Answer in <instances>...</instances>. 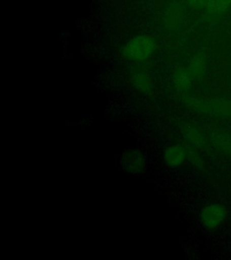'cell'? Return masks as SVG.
Listing matches in <instances>:
<instances>
[{"label": "cell", "instance_id": "obj_1", "mask_svg": "<svg viewBox=\"0 0 231 260\" xmlns=\"http://www.w3.org/2000/svg\"><path fill=\"white\" fill-rule=\"evenodd\" d=\"M155 47L154 40L146 36L135 37L123 48V54L130 60L143 61L153 53Z\"/></svg>", "mask_w": 231, "mask_h": 260}, {"label": "cell", "instance_id": "obj_2", "mask_svg": "<svg viewBox=\"0 0 231 260\" xmlns=\"http://www.w3.org/2000/svg\"><path fill=\"white\" fill-rule=\"evenodd\" d=\"M122 169L127 173L128 175H142L146 170V161L145 155L142 152L138 149H127L122 154L121 159Z\"/></svg>", "mask_w": 231, "mask_h": 260}, {"label": "cell", "instance_id": "obj_3", "mask_svg": "<svg viewBox=\"0 0 231 260\" xmlns=\"http://www.w3.org/2000/svg\"><path fill=\"white\" fill-rule=\"evenodd\" d=\"M227 216L226 208L219 203H211L203 208L200 214L201 222L208 230H214L222 224Z\"/></svg>", "mask_w": 231, "mask_h": 260}, {"label": "cell", "instance_id": "obj_4", "mask_svg": "<svg viewBox=\"0 0 231 260\" xmlns=\"http://www.w3.org/2000/svg\"><path fill=\"white\" fill-rule=\"evenodd\" d=\"M187 158L186 148L180 145L168 146L163 152V160L172 168L181 167Z\"/></svg>", "mask_w": 231, "mask_h": 260}, {"label": "cell", "instance_id": "obj_5", "mask_svg": "<svg viewBox=\"0 0 231 260\" xmlns=\"http://www.w3.org/2000/svg\"><path fill=\"white\" fill-rule=\"evenodd\" d=\"M210 114L221 118H231V100L216 99L209 102Z\"/></svg>", "mask_w": 231, "mask_h": 260}, {"label": "cell", "instance_id": "obj_6", "mask_svg": "<svg viewBox=\"0 0 231 260\" xmlns=\"http://www.w3.org/2000/svg\"><path fill=\"white\" fill-rule=\"evenodd\" d=\"M206 69H207L206 58L202 53H198L191 59L188 70L193 79H201L206 73Z\"/></svg>", "mask_w": 231, "mask_h": 260}, {"label": "cell", "instance_id": "obj_7", "mask_svg": "<svg viewBox=\"0 0 231 260\" xmlns=\"http://www.w3.org/2000/svg\"><path fill=\"white\" fill-rule=\"evenodd\" d=\"M183 132H184V136L187 138V140L196 147L204 148L207 146V139L204 137V135L195 126H185Z\"/></svg>", "mask_w": 231, "mask_h": 260}, {"label": "cell", "instance_id": "obj_8", "mask_svg": "<svg viewBox=\"0 0 231 260\" xmlns=\"http://www.w3.org/2000/svg\"><path fill=\"white\" fill-rule=\"evenodd\" d=\"M192 76L189 70L179 69L174 75V82L176 88L181 90H187L191 85Z\"/></svg>", "mask_w": 231, "mask_h": 260}, {"label": "cell", "instance_id": "obj_9", "mask_svg": "<svg viewBox=\"0 0 231 260\" xmlns=\"http://www.w3.org/2000/svg\"><path fill=\"white\" fill-rule=\"evenodd\" d=\"M213 145L231 156V138L223 133H214L211 136Z\"/></svg>", "mask_w": 231, "mask_h": 260}, {"label": "cell", "instance_id": "obj_10", "mask_svg": "<svg viewBox=\"0 0 231 260\" xmlns=\"http://www.w3.org/2000/svg\"><path fill=\"white\" fill-rule=\"evenodd\" d=\"M133 85L143 93H148L152 89V82L150 78L146 73H138L132 77Z\"/></svg>", "mask_w": 231, "mask_h": 260}, {"label": "cell", "instance_id": "obj_11", "mask_svg": "<svg viewBox=\"0 0 231 260\" xmlns=\"http://www.w3.org/2000/svg\"><path fill=\"white\" fill-rule=\"evenodd\" d=\"M218 7H219V0H206L204 8L206 10L208 16L210 17L211 22H218Z\"/></svg>", "mask_w": 231, "mask_h": 260}, {"label": "cell", "instance_id": "obj_12", "mask_svg": "<svg viewBox=\"0 0 231 260\" xmlns=\"http://www.w3.org/2000/svg\"><path fill=\"white\" fill-rule=\"evenodd\" d=\"M186 150L187 158H189L191 162L193 164L194 167L199 168V169H203L204 165H203V159L201 157L199 153L195 150L194 148H192V147L186 148Z\"/></svg>", "mask_w": 231, "mask_h": 260}, {"label": "cell", "instance_id": "obj_13", "mask_svg": "<svg viewBox=\"0 0 231 260\" xmlns=\"http://www.w3.org/2000/svg\"><path fill=\"white\" fill-rule=\"evenodd\" d=\"M188 2H189L190 5L192 6L193 8H204L206 0H188Z\"/></svg>", "mask_w": 231, "mask_h": 260}]
</instances>
